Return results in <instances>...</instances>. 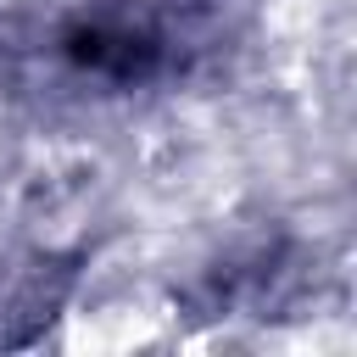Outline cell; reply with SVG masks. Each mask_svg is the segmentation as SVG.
Segmentation results:
<instances>
[{
    "mask_svg": "<svg viewBox=\"0 0 357 357\" xmlns=\"http://www.w3.org/2000/svg\"><path fill=\"white\" fill-rule=\"evenodd\" d=\"M201 50L195 0H84L56 28V56L73 78L100 89H151L184 73Z\"/></svg>",
    "mask_w": 357,
    "mask_h": 357,
    "instance_id": "6da1fadb",
    "label": "cell"
}]
</instances>
